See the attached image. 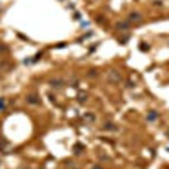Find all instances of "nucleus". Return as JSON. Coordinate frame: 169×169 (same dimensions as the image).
<instances>
[{
	"label": "nucleus",
	"instance_id": "nucleus-1",
	"mask_svg": "<svg viewBox=\"0 0 169 169\" xmlns=\"http://www.w3.org/2000/svg\"><path fill=\"white\" fill-rule=\"evenodd\" d=\"M129 20L130 22H140V14H134V12H132L129 15Z\"/></svg>",
	"mask_w": 169,
	"mask_h": 169
},
{
	"label": "nucleus",
	"instance_id": "nucleus-2",
	"mask_svg": "<svg viewBox=\"0 0 169 169\" xmlns=\"http://www.w3.org/2000/svg\"><path fill=\"white\" fill-rule=\"evenodd\" d=\"M27 101H29V103H32V105H37V103H41L36 95H29V97H27Z\"/></svg>",
	"mask_w": 169,
	"mask_h": 169
},
{
	"label": "nucleus",
	"instance_id": "nucleus-3",
	"mask_svg": "<svg viewBox=\"0 0 169 169\" xmlns=\"http://www.w3.org/2000/svg\"><path fill=\"white\" fill-rule=\"evenodd\" d=\"M156 119H157V112H154V110H152L149 115H147V120H150V122H152V120H156Z\"/></svg>",
	"mask_w": 169,
	"mask_h": 169
},
{
	"label": "nucleus",
	"instance_id": "nucleus-4",
	"mask_svg": "<svg viewBox=\"0 0 169 169\" xmlns=\"http://www.w3.org/2000/svg\"><path fill=\"white\" fill-rule=\"evenodd\" d=\"M51 86H63V80H52Z\"/></svg>",
	"mask_w": 169,
	"mask_h": 169
},
{
	"label": "nucleus",
	"instance_id": "nucleus-5",
	"mask_svg": "<svg viewBox=\"0 0 169 169\" xmlns=\"http://www.w3.org/2000/svg\"><path fill=\"white\" fill-rule=\"evenodd\" d=\"M117 27H119V29H125V27H127V22H119Z\"/></svg>",
	"mask_w": 169,
	"mask_h": 169
},
{
	"label": "nucleus",
	"instance_id": "nucleus-6",
	"mask_svg": "<svg viewBox=\"0 0 169 169\" xmlns=\"http://www.w3.org/2000/svg\"><path fill=\"white\" fill-rule=\"evenodd\" d=\"M105 129H110V130H115L113 123H105Z\"/></svg>",
	"mask_w": 169,
	"mask_h": 169
},
{
	"label": "nucleus",
	"instance_id": "nucleus-7",
	"mask_svg": "<svg viewBox=\"0 0 169 169\" xmlns=\"http://www.w3.org/2000/svg\"><path fill=\"white\" fill-rule=\"evenodd\" d=\"M78 100H80V101H85V100H86V97H85V95H80V97H78Z\"/></svg>",
	"mask_w": 169,
	"mask_h": 169
},
{
	"label": "nucleus",
	"instance_id": "nucleus-8",
	"mask_svg": "<svg viewBox=\"0 0 169 169\" xmlns=\"http://www.w3.org/2000/svg\"><path fill=\"white\" fill-rule=\"evenodd\" d=\"M3 105H5V101H3V98H0V108H3Z\"/></svg>",
	"mask_w": 169,
	"mask_h": 169
},
{
	"label": "nucleus",
	"instance_id": "nucleus-9",
	"mask_svg": "<svg viewBox=\"0 0 169 169\" xmlns=\"http://www.w3.org/2000/svg\"><path fill=\"white\" fill-rule=\"evenodd\" d=\"M97 169H100V168H97Z\"/></svg>",
	"mask_w": 169,
	"mask_h": 169
}]
</instances>
